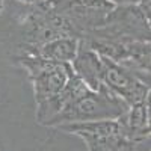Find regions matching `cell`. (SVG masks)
<instances>
[{
    "label": "cell",
    "instance_id": "cell-1",
    "mask_svg": "<svg viewBox=\"0 0 151 151\" xmlns=\"http://www.w3.org/2000/svg\"><path fill=\"white\" fill-rule=\"evenodd\" d=\"M127 110L129 106L103 85L100 88V91L89 89L80 98L67 104L64 110L53 119L50 127H56V125L65 124V122L118 119Z\"/></svg>",
    "mask_w": 151,
    "mask_h": 151
},
{
    "label": "cell",
    "instance_id": "cell-2",
    "mask_svg": "<svg viewBox=\"0 0 151 151\" xmlns=\"http://www.w3.org/2000/svg\"><path fill=\"white\" fill-rule=\"evenodd\" d=\"M56 129L79 136L89 151H134L137 144L125 133L119 118L65 122Z\"/></svg>",
    "mask_w": 151,
    "mask_h": 151
},
{
    "label": "cell",
    "instance_id": "cell-3",
    "mask_svg": "<svg viewBox=\"0 0 151 151\" xmlns=\"http://www.w3.org/2000/svg\"><path fill=\"white\" fill-rule=\"evenodd\" d=\"M83 36L119 42H151V27L139 5H116L103 27Z\"/></svg>",
    "mask_w": 151,
    "mask_h": 151
},
{
    "label": "cell",
    "instance_id": "cell-4",
    "mask_svg": "<svg viewBox=\"0 0 151 151\" xmlns=\"http://www.w3.org/2000/svg\"><path fill=\"white\" fill-rule=\"evenodd\" d=\"M20 62L29 73L36 104L56 97L64 89V86L73 74L71 64L50 62L30 53L21 56Z\"/></svg>",
    "mask_w": 151,
    "mask_h": 151
},
{
    "label": "cell",
    "instance_id": "cell-5",
    "mask_svg": "<svg viewBox=\"0 0 151 151\" xmlns=\"http://www.w3.org/2000/svg\"><path fill=\"white\" fill-rule=\"evenodd\" d=\"M50 3L70 21L80 38L103 27L116 6L110 0H50Z\"/></svg>",
    "mask_w": 151,
    "mask_h": 151
},
{
    "label": "cell",
    "instance_id": "cell-6",
    "mask_svg": "<svg viewBox=\"0 0 151 151\" xmlns=\"http://www.w3.org/2000/svg\"><path fill=\"white\" fill-rule=\"evenodd\" d=\"M101 80L107 89H110L116 97H119L127 106L144 103L148 94V86L134 74V71L106 56H101Z\"/></svg>",
    "mask_w": 151,
    "mask_h": 151
},
{
    "label": "cell",
    "instance_id": "cell-7",
    "mask_svg": "<svg viewBox=\"0 0 151 151\" xmlns=\"http://www.w3.org/2000/svg\"><path fill=\"white\" fill-rule=\"evenodd\" d=\"M73 73L89 88L91 91H100L103 86V59L101 55L88 44L80 40V47L76 58L71 62Z\"/></svg>",
    "mask_w": 151,
    "mask_h": 151
},
{
    "label": "cell",
    "instance_id": "cell-8",
    "mask_svg": "<svg viewBox=\"0 0 151 151\" xmlns=\"http://www.w3.org/2000/svg\"><path fill=\"white\" fill-rule=\"evenodd\" d=\"M80 47V38L77 36H60L52 41H47L42 45L30 47L27 45L26 53L36 55L45 60L58 62V64H71Z\"/></svg>",
    "mask_w": 151,
    "mask_h": 151
},
{
    "label": "cell",
    "instance_id": "cell-9",
    "mask_svg": "<svg viewBox=\"0 0 151 151\" xmlns=\"http://www.w3.org/2000/svg\"><path fill=\"white\" fill-rule=\"evenodd\" d=\"M115 5H139L141 0H110Z\"/></svg>",
    "mask_w": 151,
    "mask_h": 151
},
{
    "label": "cell",
    "instance_id": "cell-10",
    "mask_svg": "<svg viewBox=\"0 0 151 151\" xmlns=\"http://www.w3.org/2000/svg\"><path fill=\"white\" fill-rule=\"evenodd\" d=\"M18 2H21V3H24V5H30V6H35V5L42 3L41 0H18Z\"/></svg>",
    "mask_w": 151,
    "mask_h": 151
},
{
    "label": "cell",
    "instance_id": "cell-11",
    "mask_svg": "<svg viewBox=\"0 0 151 151\" xmlns=\"http://www.w3.org/2000/svg\"><path fill=\"white\" fill-rule=\"evenodd\" d=\"M147 136H151V116L148 118V125H147Z\"/></svg>",
    "mask_w": 151,
    "mask_h": 151
},
{
    "label": "cell",
    "instance_id": "cell-12",
    "mask_svg": "<svg viewBox=\"0 0 151 151\" xmlns=\"http://www.w3.org/2000/svg\"><path fill=\"white\" fill-rule=\"evenodd\" d=\"M41 2H47V0H41Z\"/></svg>",
    "mask_w": 151,
    "mask_h": 151
},
{
    "label": "cell",
    "instance_id": "cell-13",
    "mask_svg": "<svg viewBox=\"0 0 151 151\" xmlns=\"http://www.w3.org/2000/svg\"><path fill=\"white\" fill-rule=\"evenodd\" d=\"M150 151H151V150H150Z\"/></svg>",
    "mask_w": 151,
    "mask_h": 151
}]
</instances>
